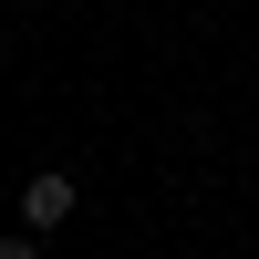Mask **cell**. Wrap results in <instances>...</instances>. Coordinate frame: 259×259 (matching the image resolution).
I'll use <instances>...</instances> for the list:
<instances>
[{
    "label": "cell",
    "mask_w": 259,
    "mask_h": 259,
    "mask_svg": "<svg viewBox=\"0 0 259 259\" xmlns=\"http://www.w3.org/2000/svg\"><path fill=\"white\" fill-rule=\"evenodd\" d=\"M83 207V187L62 177V166H41V177H21V228H31V239H52L62 218H73Z\"/></svg>",
    "instance_id": "obj_1"
},
{
    "label": "cell",
    "mask_w": 259,
    "mask_h": 259,
    "mask_svg": "<svg viewBox=\"0 0 259 259\" xmlns=\"http://www.w3.org/2000/svg\"><path fill=\"white\" fill-rule=\"evenodd\" d=\"M0 259H41V239H31V228H11V239H0Z\"/></svg>",
    "instance_id": "obj_2"
}]
</instances>
